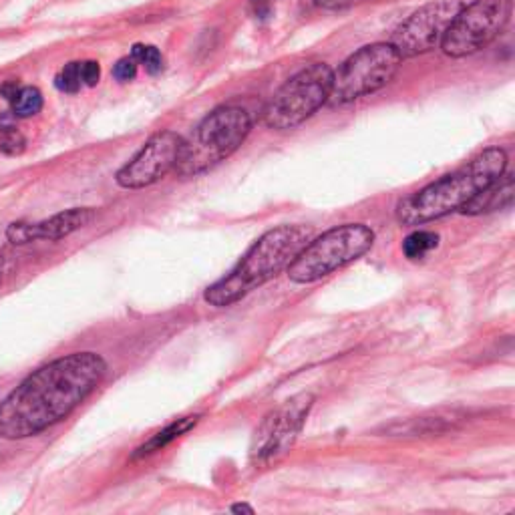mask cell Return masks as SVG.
<instances>
[{
  "label": "cell",
  "instance_id": "cell-1",
  "mask_svg": "<svg viewBox=\"0 0 515 515\" xmlns=\"http://www.w3.org/2000/svg\"><path fill=\"white\" fill-rule=\"evenodd\" d=\"M97 353H73L29 375L0 403V439H27L67 419L103 381Z\"/></svg>",
  "mask_w": 515,
  "mask_h": 515
},
{
  "label": "cell",
  "instance_id": "cell-2",
  "mask_svg": "<svg viewBox=\"0 0 515 515\" xmlns=\"http://www.w3.org/2000/svg\"><path fill=\"white\" fill-rule=\"evenodd\" d=\"M507 169V153L501 147H489L453 174L429 184L427 188L399 202L395 214L403 226H423L441 220L473 200L483 188L501 178Z\"/></svg>",
  "mask_w": 515,
  "mask_h": 515
},
{
  "label": "cell",
  "instance_id": "cell-3",
  "mask_svg": "<svg viewBox=\"0 0 515 515\" xmlns=\"http://www.w3.org/2000/svg\"><path fill=\"white\" fill-rule=\"evenodd\" d=\"M310 240L312 228L302 224H284L268 230L254 242L230 274L204 292V300L214 308H228L240 302L284 272Z\"/></svg>",
  "mask_w": 515,
  "mask_h": 515
},
{
  "label": "cell",
  "instance_id": "cell-4",
  "mask_svg": "<svg viewBox=\"0 0 515 515\" xmlns=\"http://www.w3.org/2000/svg\"><path fill=\"white\" fill-rule=\"evenodd\" d=\"M252 131L250 113L236 105H222L208 113L184 143L176 174L196 178L240 149Z\"/></svg>",
  "mask_w": 515,
  "mask_h": 515
},
{
  "label": "cell",
  "instance_id": "cell-5",
  "mask_svg": "<svg viewBox=\"0 0 515 515\" xmlns=\"http://www.w3.org/2000/svg\"><path fill=\"white\" fill-rule=\"evenodd\" d=\"M375 244L367 224H342L310 240L286 268L294 284H314L363 258Z\"/></svg>",
  "mask_w": 515,
  "mask_h": 515
},
{
  "label": "cell",
  "instance_id": "cell-6",
  "mask_svg": "<svg viewBox=\"0 0 515 515\" xmlns=\"http://www.w3.org/2000/svg\"><path fill=\"white\" fill-rule=\"evenodd\" d=\"M403 59L391 43H373L355 51L332 73L330 107H342L387 87L399 73Z\"/></svg>",
  "mask_w": 515,
  "mask_h": 515
},
{
  "label": "cell",
  "instance_id": "cell-7",
  "mask_svg": "<svg viewBox=\"0 0 515 515\" xmlns=\"http://www.w3.org/2000/svg\"><path fill=\"white\" fill-rule=\"evenodd\" d=\"M332 73L326 63H312L292 75L266 103L264 125L274 131H290L310 119L328 103Z\"/></svg>",
  "mask_w": 515,
  "mask_h": 515
},
{
  "label": "cell",
  "instance_id": "cell-8",
  "mask_svg": "<svg viewBox=\"0 0 515 515\" xmlns=\"http://www.w3.org/2000/svg\"><path fill=\"white\" fill-rule=\"evenodd\" d=\"M511 13V0H473L463 5L441 39V51L451 59H465L483 51L507 29Z\"/></svg>",
  "mask_w": 515,
  "mask_h": 515
},
{
  "label": "cell",
  "instance_id": "cell-9",
  "mask_svg": "<svg viewBox=\"0 0 515 515\" xmlns=\"http://www.w3.org/2000/svg\"><path fill=\"white\" fill-rule=\"evenodd\" d=\"M463 5L465 0H431V3L415 11L401 23L391 39V45L399 57L413 59L437 49Z\"/></svg>",
  "mask_w": 515,
  "mask_h": 515
},
{
  "label": "cell",
  "instance_id": "cell-10",
  "mask_svg": "<svg viewBox=\"0 0 515 515\" xmlns=\"http://www.w3.org/2000/svg\"><path fill=\"white\" fill-rule=\"evenodd\" d=\"M314 405L310 393H302L274 409L256 429L252 443V459L258 465H270L284 457L296 443L306 417Z\"/></svg>",
  "mask_w": 515,
  "mask_h": 515
},
{
  "label": "cell",
  "instance_id": "cell-11",
  "mask_svg": "<svg viewBox=\"0 0 515 515\" xmlns=\"http://www.w3.org/2000/svg\"><path fill=\"white\" fill-rule=\"evenodd\" d=\"M184 143L186 139L176 131L155 133L137 155L117 171L115 182L123 190H143L157 184L178 167Z\"/></svg>",
  "mask_w": 515,
  "mask_h": 515
},
{
  "label": "cell",
  "instance_id": "cell-12",
  "mask_svg": "<svg viewBox=\"0 0 515 515\" xmlns=\"http://www.w3.org/2000/svg\"><path fill=\"white\" fill-rule=\"evenodd\" d=\"M93 218H95V212L91 208H73V210L61 212V214H55L49 220L37 222V224L15 222L9 226L7 238L15 246H25V244L37 242V240L57 242V240H63V238L75 234L77 230L85 228Z\"/></svg>",
  "mask_w": 515,
  "mask_h": 515
},
{
  "label": "cell",
  "instance_id": "cell-13",
  "mask_svg": "<svg viewBox=\"0 0 515 515\" xmlns=\"http://www.w3.org/2000/svg\"><path fill=\"white\" fill-rule=\"evenodd\" d=\"M513 194H515L513 176L511 174H503L493 184L483 188L473 200H469L463 206L461 214H465V216H483V214H491V212L509 208L511 202H513Z\"/></svg>",
  "mask_w": 515,
  "mask_h": 515
},
{
  "label": "cell",
  "instance_id": "cell-14",
  "mask_svg": "<svg viewBox=\"0 0 515 515\" xmlns=\"http://www.w3.org/2000/svg\"><path fill=\"white\" fill-rule=\"evenodd\" d=\"M463 417L455 411L451 413H435V415H425V417H415L405 423H393L385 431L389 435L397 437H423V435H437L453 429Z\"/></svg>",
  "mask_w": 515,
  "mask_h": 515
},
{
  "label": "cell",
  "instance_id": "cell-15",
  "mask_svg": "<svg viewBox=\"0 0 515 515\" xmlns=\"http://www.w3.org/2000/svg\"><path fill=\"white\" fill-rule=\"evenodd\" d=\"M200 419H202V415H190V417H182L174 423H169L165 429L157 431L151 439H147L141 447H137L135 453L131 455V461L149 457V455L165 449L167 445H171L174 441H178L180 437H184L186 433H190L200 423Z\"/></svg>",
  "mask_w": 515,
  "mask_h": 515
},
{
  "label": "cell",
  "instance_id": "cell-16",
  "mask_svg": "<svg viewBox=\"0 0 515 515\" xmlns=\"http://www.w3.org/2000/svg\"><path fill=\"white\" fill-rule=\"evenodd\" d=\"M3 95L13 105V115L27 119L43 109V93L37 87H17L5 85Z\"/></svg>",
  "mask_w": 515,
  "mask_h": 515
},
{
  "label": "cell",
  "instance_id": "cell-17",
  "mask_svg": "<svg viewBox=\"0 0 515 515\" xmlns=\"http://www.w3.org/2000/svg\"><path fill=\"white\" fill-rule=\"evenodd\" d=\"M439 234L429 232V230H415L413 234H409L403 242V252L407 256V260L417 262L427 258L433 250H437L439 246Z\"/></svg>",
  "mask_w": 515,
  "mask_h": 515
},
{
  "label": "cell",
  "instance_id": "cell-18",
  "mask_svg": "<svg viewBox=\"0 0 515 515\" xmlns=\"http://www.w3.org/2000/svg\"><path fill=\"white\" fill-rule=\"evenodd\" d=\"M27 147L25 135L5 117L0 119V151L7 155H21Z\"/></svg>",
  "mask_w": 515,
  "mask_h": 515
},
{
  "label": "cell",
  "instance_id": "cell-19",
  "mask_svg": "<svg viewBox=\"0 0 515 515\" xmlns=\"http://www.w3.org/2000/svg\"><path fill=\"white\" fill-rule=\"evenodd\" d=\"M131 57L137 61V65H143L149 75H157L163 71V57H161L159 49H155L151 45H139V43L133 45Z\"/></svg>",
  "mask_w": 515,
  "mask_h": 515
},
{
  "label": "cell",
  "instance_id": "cell-20",
  "mask_svg": "<svg viewBox=\"0 0 515 515\" xmlns=\"http://www.w3.org/2000/svg\"><path fill=\"white\" fill-rule=\"evenodd\" d=\"M55 87L63 93L75 95L81 91L83 87V79H81V63H69L65 65L59 75L55 77Z\"/></svg>",
  "mask_w": 515,
  "mask_h": 515
},
{
  "label": "cell",
  "instance_id": "cell-21",
  "mask_svg": "<svg viewBox=\"0 0 515 515\" xmlns=\"http://www.w3.org/2000/svg\"><path fill=\"white\" fill-rule=\"evenodd\" d=\"M137 75V61L133 57H123L115 63L113 67V77L115 81L119 83H127V81H133Z\"/></svg>",
  "mask_w": 515,
  "mask_h": 515
},
{
  "label": "cell",
  "instance_id": "cell-22",
  "mask_svg": "<svg viewBox=\"0 0 515 515\" xmlns=\"http://www.w3.org/2000/svg\"><path fill=\"white\" fill-rule=\"evenodd\" d=\"M81 79H83V85L87 87H95L101 79V67L97 61H83L81 63Z\"/></svg>",
  "mask_w": 515,
  "mask_h": 515
},
{
  "label": "cell",
  "instance_id": "cell-23",
  "mask_svg": "<svg viewBox=\"0 0 515 515\" xmlns=\"http://www.w3.org/2000/svg\"><path fill=\"white\" fill-rule=\"evenodd\" d=\"M357 0H312V5L322 9V11H338V9H345L355 5Z\"/></svg>",
  "mask_w": 515,
  "mask_h": 515
},
{
  "label": "cell",
  "instance_id": "cell-24",
  "mask_svg": "<svg viewBox=\"0 0 515 515\" xmlns=\"http://www.w3.org/2000/svg\"><path fill=\"white\" fill-rule=\"evenodd\" d=\"M232 511H234V513H250V515L254 513V509H252L250 505H246V503H238V505H234V507H232Z\"/></svg>",
  "mask_w": 515,
  "mask_h": 515
},
{
  "label": "cell",
  "instance_id": "cell-25",
  "mask_svg": "<svg viewBox=\"0 0 515 515\" xmlns=\"http://www.w3.org/2000/svg\"><path fill=\"white\" fill-rule=\"evenodd\" d=\"M5 272H7V260H5L3 254H0V280H3Z\"/></svg>",
  "mask_w": 515,
  "mask_h": 515
},
{
  "label": "cell",
  "instance_id": "cell-26",
  "mask_svg": "<svg viewBox=\"0 0 515 515\" xmlns=\"http://www.w3.org/2000/svg\"><path fill=\"white\" fill-rule=\"evenodd\" d=\"M252 3H254L256 7H266V5L270 3V0H252Z\"/></svg>",
  "mask_w": 515,
  "mask_h": 515
}]
</instances>
